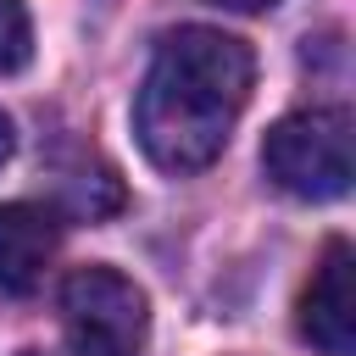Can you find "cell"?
<instances>
[{
  "label": "cell",
  "mask_w": 356,
  "mask_h": 356,
  "mask_svg": "<svg viewBox=\"0 0 356 356\" xmlns=\"http://www.w3.org/2000/svg\"><path fill=\"white\" fill-rule=\"evenodd\" d=\"M256 83V56L222 28H178L156 44L134 128L161 172H200L222 156Z\"/></svg>",
  "instance_id": "1"
},
{
  "label": "cell",
  "mask_w": 356,
  "mask_h": 356,
  "mask_svg": "<svg viewBox=\"0 0 356 356\" xmlns=\"http://www.w3.org/2000/svg\"><path fill=\"white\" fill-rule=\"evenodd\" d=\"M261 167L295 200H339L350 189V111L312 106L278 117L267 128Z\"/></svg>",
  "instance_id": "2"
},
{
  "label": "cell",
  "mask_w": 356,
  "mask_h": 356,
  "mask_svg": "<svg viewBox=\"0 0 356 356\" xmlns=\"http://www.w3.org/2000/svg\"><path fill=\"white\" fill-rule=\"evenodd\" d=\"M61 328L72 356H139L150 306L134 278L117 267H72L61 284Z\"/></svg>",
  "instance_id": "3"
},
{
  "label": "cell",
  "mask_w": 356,
  "mask_h": 356,
  "mask_svg": "<svg viewBox=\"0 0 356 356\" xmlns=\"http://www.w3.org/2000/svg\"><path fill=\"white\" fill-rule=\"evenodd\" d=\"M356 256L345 239L323 245V261L312 267V284L300 289V334L323 356H350L356 350Z\"/></svg>",
  "instance_id": "4"
},
{
  "label": "cell",
  "mask_w": 356,
  "mask_h": 356,
  "mask_svg": "<svg viewBox=\"0 0 356 356\" xmlns=\"http://www.w3.org/2000/svg\"><path fill=\"white\" fill-rule=\"evenodd\" d=\"M61 245V222L39 200H11L0 206V289L6 295H33L50 256Z\"/></svg>",
  "instance_id": "5"
},
{
  "label": "cell",
  "mask_w": 356,
  "mask_h": 356,
  "mask_svg": "<svg viewBox=\"0 0 356 356\" xmlns=\"http://www.w3.org/2000/svg\"><path fill=\"white\" fill-rule=\"evenodd\" d=\"M33 56V28L22 0H0V72H17Z\"/></svg>",
  "instance_id": "6"
},
{
  "label": "cell",
  "mask_w": 356,
  "mask_h": 356,
  "mask_svg": "<svg viewBox=\"0 0 356 356\" xmlns=\"http://www.w3.org/2000/svg\"><path fill=\"white\" fill-rule=\"evenodd\" d=\"M11 145H17V134H11V117L0 111V167L11 161Z\"/></svg>",
  "instance_id": "7"
},
{
  "label": "cell",
  "mask_w": 356,
  "mask_h": 356,
  "mask_svg": "<svg viewBox=\"0 0 356 356\" xmlns=\"http://www.w3.org/2000/svg\"><path fill=\"white\" fill-rule=\"evenodd\" d=\"M217 6H228V11H267V6H278V0H217Z\"/></svg>",
  "instance_id": "8"
},
{
  "label": "cell",
  "mask_w": 356,
  "mask_h": 356,
  "mask_svg": "<svg viewBox=\"0 0 356 356\" xmlns=\"http://www.w3.org/2000/svg\"><path fill=\"white\" fill-rule=\"evenodd\" d=\"M22 356H39V350H22Z\"/></svg>",
  "instance_id": "9"
}]
</instances>
